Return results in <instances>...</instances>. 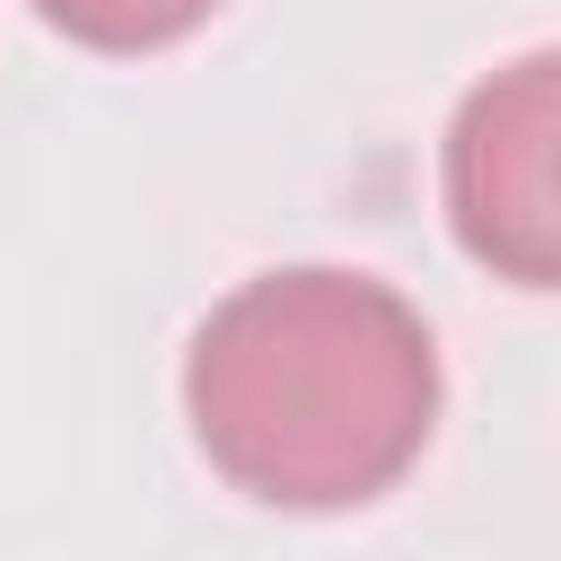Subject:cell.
<instances>
[{
  "label": "cell",
  "mask_w": 561,
  "mask_h": 561,
  "mask_svg": "<svg viewBox=\"0 0 561 561\" xmlns=\"http://www.w3.org/2000/svg\"><path fill=\"white\" fill-rule=\"evenodd\" d=\"M184 421L245 500L307 517L359 508L394 491L438 430V342L377 272L289 263L193 324Z\"/></svg>",
  "instance_id": "obj_1"
},
{
  "label": "cell",
  "mask_w": 561,
  "mask_h": 561,
  "mask_svg": "<svg viewBox=\"0 0 561 561\" xmlns=\"http://www.w3.org/2000/svg\"><path fill=\"white\" fill-rule=\"evenodd\" d=\"M438 202L491 280L561 289V53L465 88L438 140Z\"/></svg>",
  "instance_id": "obj_2"
},
{
  "label": "cell",
  "mask_w": 561,
  "mask_h": 561,
  "mask_svg": "<svg viewBox=\"0 0 561 561\" xmlns=\"http://www.w3.org/2000/svg\"><path fill=\"white\" fill-rule=\"evenodd\" d=\"M219 0H35L44 26H61L88 53H167L184 44Z\"/></svg>",
  "instance_id": "obj_3"
}]
</instances>
